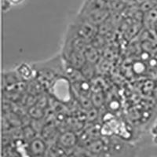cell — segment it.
Here are the masks:
<instances>
[{
  "label": "cell",
  "mask_w": 157,
  "mask_h": 157,
  "mask_svg": "<svg viewBox=\"0 0 157 157\" xmlns=\"http://www.w3.org/2000/svg\"><path fill=\"white\" fill-rule=\"evenodd\" d=\"M26 151L28 154L32 156H43L47 154L48 145L44 138L36 137L28 143Z\"/></svg>",
  "instance_id": "obj_1"
},
{
  "label": "cell",
  "mask_w": 157,
  "mask_h": 157,
  "mask_svg": "<svg viewBox=\"0 0 157 157\" xmlns=\"http://www.w3.org/2000/svg\"><path fill=\"white\" fill-rule=\"evenodd\" d=\"M79 141V137L76 133L72 130H67L64 132L60 133L57 137V142L61 145L67 151H71L76 147Z\"/></svg>",
  "instance_id": "obj_2"
},
{
  "label": "cell",
  "mask_w": 157,
  "mask_h": 157,
  "mask_svg": "<svg viewBox=\"0 0 157 157\" xmlns=\"http://www.w3.org/2000/svg\"><path fill=\"white\" fill-rule=\"evenodd\" d=\"M85 147L89 150V152L92 154V155H101L105 152L109 151V147L106 145L103 140L100 138L91 139L90 141L86 143Z\"/></svg>",
  "instance_id": "obj_3"
},
{
  "label": "cell",
  "mask_w": 157,
  "mask_h": 157,
  "mask_svg": "<svg viewBox=\"0 0 157 157\" xmlns=\"http://www.w3.org/2000/svg\"><path fill=\"white\" fill-rule=\"evenodd\" d=\"M143 25L150 31H155L157 29V6L152 8L148 12L144 13L142 21Z\"/></svg>",
  "instance_id": "obj_4"
},
{
  "label": "cell",
  "mask_w": 157,
  "mask_h": 157,
  "mask_svg": "<svg viewBox=\"0 0 157 157\" xmlns=\"http://www.w3.org/2000/svg\"><path fill=\"white\" fill-rule=\"evenodd\" d=\"M95 64H96L86 61V63L79 69L81 71V73H82V76H83V78L85 79H86V80H90V79H92L95 76L97 71Z\"/></svg>",
  "instance_id": "obj_5"
},
{
  "label": "cell",
  "mask_w": 157,
  "mask_h": 157,
  "mask_svg": "<svg viewBox=\"0 0 157 157\" xmlns=\"http://www.w3.org/2000/svg\"><path fill=\"white\" fill-rule=\"evenodd\" d=\"M84 55L86 57V61L88 62L97 64L99 60V53L96 47H93L92 45H88L84 50Z\"/></svg>",
  "instance_id": "obj_6"
},
{
  "label": "cell",
  "mask_w": 157,
  "mask_h": 157,
  "mask_svg": "<svg viewBox=\"0 0 157 157\" xmlns=\"http://www.w3.org/2000/svg\"><path fill=\"white\" fill-rule=\"evenodd\" d=\"M28 114L33 120H43L45 116V111L43 108L35 104L29 107V110H28Z\"/></svg>",
  "instance_id": "obj_7"
},
{
  "label": "cell",
  "mask_w": 157,
  "mask_h": 157,
  "mask_svg": "<svg viewBox=\"0 0 157 157\" xmlns=\"http://www.w3.org/2000/svg\"><path fill=\"white\" fill-rule=\"evenodd\" d=\"M66 151V149H64L61 145H60L58 143L56 142L48 148L47 155H50V156H63V155H68Z\"/></svg>",
  "instance_id": "obj_8"
},
{
  "label": "cell",
  "mask_w": 157,
  "mask_h": 157,
  "mask_svg": "<svg viewBox=\"0 0 157 157\" xmlns=\"http://www.w3.org/2000/svg\"><path fill=\"white\" fill-rule=\"evenodd\" d=\"M22 130V137L25 141H30L36 137V130L32 127V124L30 125H26L21 129Z\"/></svg>",
  "instance_id": "obj_9"
},
{
  "label": "cell",
  "mask_w": 157,
  "mask_h": 157,
  "mask_svg": "<svg viewBox=\"0 0 157 157\" xmlns=\"http://www.w3.org/2000/svg\"><path fill=\"white\" fill-rule=\"evenodd\" d=\"M19 75L21 77L22 79H29L32 77V73H33V71H32V68L29 67V65L26 64H21L17 68V71Z\"/></svg>",
  "instance_id": "obj_10"
},
{
  "label": "cell",
  "mask_w": 157,
  "mask_h": 157,
  "mask_svg": "<svg viewBox=\"0 0 157 157\" xmlns=\"http://www.w3.org/2000/svg\"><path fill=\"white\" fill-rule=\"evenodd\" d=\"M20 78H21V77L20 76L19 74L13 73V72H10V73L5 74L4 75V81L5 82L8 84V86H14L20 82Z\"/></svg>",
  "instance_id": "obj_11"
},
{
  "label": "cell",
  "mask_w": 157,
  "mask_h": 157,
  "mask_svg": "<svg viewBox=\"0 0 157 157\" xmlns=\"http://www.w3.org/2000/svg\"><path fill=\"white\" fill-rule=\"evenodd\" d=\"M91 101L94 108H100L104 104V96L101 92H95L90 95Z\"/></svg>",
  "instance_id": "obj_12"
},
{
  "label": "cell",
  "mask_w": 157,
  "mask_h": 157,
  "mask_svg": "<svg viewBox=\"0 0 157 157\" xmlns=\"http://www.w3.org/2000/svg\"><path fill=\"white\" fill-rule=\"evenodd\" d=\"M10 4H20L23 2L24 0H7Z\"/></svg>",
  "instance_id": "obj_13"
},
{
  "label": "cell",
  "mask_w": 157,
  "mask_h": 157,
  "mask_svg": "<svg viewBox=\"0 0 157 157\" xmlns=\"http://www.w3.org/2000/svg\"><path fill=\"white\" fill-rule=\"evenodd\" d=\"M135 1L137 2V3H139V2H143V1H145V0H135Z\"/></svg>",
  "instance_id": "obj_14"
},
{
  "label": "cell",
  "mask_w": 157,
  "mask_h": 157,
  "mask_svg": "<svg viewBox=\"0 0 157 157\" xmlns=\"http://www.w3.org/2000/svg\"><path fill=\"white\" fill-rule=\"evenodd\" d=\"M154 2H155V4H156V5H157V0H154Z\"/></svg>",
  "instance_id": "obj_15"
}]
</instances>
